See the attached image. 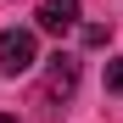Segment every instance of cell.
<instances>
[{"label": "cell", "mask_w": 123, "mask_h": 123, "mask_svg": "<svg viewBox=\"0 0 123 123\" xmlns=\"http://www.w3.org/2000/svg\"><path fill=\"white\" fill-rule=\"evenodd\" d=\"M39 62V39H34V28H0V73H28Z\"/></svg>", "instance_id": "1"}, {"label": "cell", "mask_w": 123, "mask_h": 123, "mask_svg": "<svg viewBox=\"0 0 123 123\" xmlns=\"http://www.w3.org/2000/svg\"><path fill=\"white\" fill-rule=\"evenodd\" d=\"M34 17H39L45 34H73V28H78V0H45Z\"/></svg>", "instance_id": "2"}, {"label": "cell", "mask_w": 123, "mask_h": 123, "mask_svg": "<svg viewBox=\"0 0 123 123\" xmlns=\"http://www.w3.org/2000/svg\"><path fill=\"white\" fill-rule=\"evenodd\" d=\"M78 90V62L73 56H50V73H45V95L50 101H67Z\"/></svg>", "instance_id": "3"}, {"label": "cell", "mask_w": 123, "mask_h": 123, "mask_svg": "<svg viewBox=\"0 0 123 123\" xmlns=\"http://www.w3.org/2000/svg\"><path fill=\"white\" fill-rule=\"evenodd\" d=\"M106 90H112V95H123V56H117V62H106Z\"/></svg>", "instance_id": "4"}, {"label": "cell", "mask_w": 123, "mask_h": 123, "mask_svg": "<svg viewBox=\"0 0 123 123\" xmlns=\"http://www.w3.org/2000/svg\"><path fill=\"white\" fill-rule=\"evenodd\" d=\"M0 123H17V117H6V112H0Z\"/></svg>", "instance_id": "5"}]
</instances>
